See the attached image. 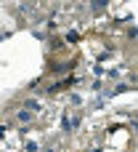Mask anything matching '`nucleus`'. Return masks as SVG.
Masks as SVG:
<instances>
[{"mask_svg":"<svg viewBox=\"0 0 138 152\" xmlns=\"http://www.w3.org/2000/svg\"><path fill=\"white\" fill-rule=\"evenodd\" d=\"M19 120H21V123H29L32 115H29V112H19Z\"/></svg>","mask_w":138,"mask_h":152,"instance_id":"1","label":"nucleus"}]
</instances>
